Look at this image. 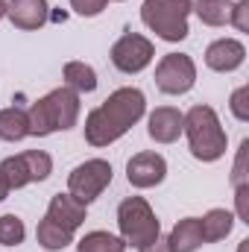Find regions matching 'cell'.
<instances>
[{"mask_svg": "<svg viewBox=\"0 0 249 252\" xmlns=\"http://www.w3.org/2000/svg\"><path fill=\"white\" fill-rule=\"evenodd\" d=\"M76 252H126V244H124L121 235L94 229V232H88L85 238H79Z\"/></svg>", "mask_w": 249, "mask_h": 252, "instance_id": "obj_21", "label": "cell"}, {"mask_svg": "<svg viewBox=\"0 0 249 252\" xmlns=\"http://www.w3.org/2000/svg\"><path fill=\"white\" fill-rule=\"evenodd\" d=\"M229 109H232V115H235L241 124H247L249 121V85H241V88L232 91V97H229Z\"/></svg>", "mask_w": 249, "mask_h": 252, "instance_id": "obj_23", "label": "cell"}, {"mask_svg": "<svg viewBox=\"0 0 249 252\" xmlns=\"http://www.w3.org/2000/svg\"><path fill=\"white\" fill-rule=\"evenodd\" d=\"M6 196H9V188H6V182H3V179H0V202H3V199H6Z\"/></svg>", "mask_w": 249, "mask_h": 252, "instance_id": "obj_29", "label": "cell"}, {"mask_svg": "<svg viewBox=\"0 0 249 252\" xmlns=\"http://www.w3.org/2000/svg\"><path fill=\"white\" fill-rule=\"evenodd\" d=\"M199 226H202V241L205 244H217V241H226L235 229V214L226 211V208H211L205 217H199Z\"/></svg>", "mask_w": 249, "mask_h": 252, "instance_id": "obj_16", "label": "cell"}, {"mask_svg": "<svg viewBox=\"0 0 249 252\" xmlns=\"http://www.w3.org/2000/svg\"><path fill=\"white\" fill-rule=\"evenodd\" d=\"M109 59L112 64L121 70V73H141L147 64L156 59V47H153V41L147 38V35H141V32H124L115 44H112V50H109Z\"/></svg>", "mask_w": 249, "mask_h": 252, "instance_id": "obj_9", "label": "cell"}, {"mask_svg": "<svg viewBox=\"0 0 249 252\" xmlns=\"http://www.w3.org/2000/svg\"><path fill=\"white\" fill-rule=\"evenodd\" d=\"M196 85V64L187 53H167L156 64V88L170 97H182Z\"/></svg>", "mask_w": 249, "mask_h": 252, "instance_id": "obj_8", "label": "cell"}, {"mask_svg": "<svg viewBox=\"0 0 249 252\" xmlns=\"http://www.w3.org/2000/svg\"><path fill=\"white\" fill-rule=\"evenodd\" d=\"M182 124H185V115L173 106H158L156 112H150L147 118V135L156 141V144H173L179 141L182 135Z\"/></svg>", "mask_w": 249, "mask_h": 252, "instance_id": "obj_13", "label": "cell"}, {"mask_svg": "<svg viewBox=\"0 0 249 252\" xmlns=\"http://www.w3.org/2000/svg\"><path fill=\"white\" fill-rule=\"evenodd\" d=\"M112 176H115V170H112V164L106 158H88V161H82V164H76L70 170L67 193L88 205L112 185Z\"/></svg>", "mask_w": 249, "mask_h": 252, "instance_id": "obj_7", "label": "cell"}, {"mask_svg": "<svg viewBox=\"0 0 249 252\" xmlns=\"http://www.w3.org/2000/svg\"><path fill=\"white\" fill-rule=\"evenodd\" d=\"M118 229H121L124 244L135 247V250H141L144 244H150L161 235V223L144 196H126L118 205Z\"/></svg>", "mask_w": 249, "mask_h": 252, "instance_id": "obj_5", "label": "cell"}, {"mask_svg": "<svg viewBox=\"0 0 249 252\" xmlns=\"http://www.w3.org/2000/svg\"><path fill=\"white\" fill-rule=\"evenodd\" d=\"M229 24H232L235 30H241V32H249V0L232 3V18H229Z\"/></svg>", "mask_w": 249, "mask_h": 252, "instance_id": "obj_27", "label": "cell"}, {"mask_svg": "<svg viewBox=\"0 0 249 252\" xmlns=\"http://www.w3.org/2000/svg\"><path fill=\"white\" fill-rule=\"evenodd\" d=\"M106 6H109V0H70V9L82 18H97Z\"/></svg>", "mask_w": 249, "mask_h": 252, "instance_id": "obj_26", "label": "cell"}, {"mask_svg": "<svg viewBox=\"0 0 249 252\" xmlns=\"http://www.w3.org/2000/svg\"><path fill=\"white\" fill-rule=\"evenodd\" d=\"M138 252H173V250H170V244H167V238H161V235H158L156 241H150V244H144V247H141Z\"/></svg>", "mask_w": 249, "mask_h": 252, "instance_id": "obj_28", "label": "cell"}, {"mask_svg": "<svg viewBox=\"0 0 249 252\" xmlns=\"http://www.w3.org/2000/svg\"><path fill=\"white\" fill-rule=\"evenodd\" d=\"M35 238H38L41 250H47V252H59V250H64V247H70V244H73V232L62 229V226H59V223H53L50 217H44V220L38 223Z\"/></svg>", "mask_w": 249, "mask_h": 252, "instance_id": "obj_20", "label": "cell"}, {"mask_svg": "<svg viewBox=\"0 0 249 252\" xmlns=\"http://www.w3.org/2000/svg\"><path fill=\"white\" fill-rule=\"evenodd\" d=\"M247 247H249V241H241V250L238 252H247Z\"/></svg>", "mask_w": 249, "mask_h": 252, "instance_id": "obj_31", "label": "cell"}, {"mask_svg": "<svg viewBox=\"0 0 249 252\" xmlns=\"http://www.w3.org/2000/svg\"><path fill=\"white\" fill-rule=\"evenodd\" d=\"M167 244L173 252H196L205 241H202V226H199V217H182L170 235H167Z\"/></svg>", "mask_w": 249, "mask_h": 252, "instance_id": "obj_15", "label": "cell"}, {"mask_svg": "<svg viewBox=\"0 0 249 252\" xmlns=\"http://www.w3.org/2000/svg\"><path fill=\"white\" fill-rule=\"evenodd\" d=\"M27 238V226L18 214H3L0 217V244L3 247H18Z\"/></svg>", "mask_w": 249, "mask_h": 252, "instance_id": "obj_22", "label": "cell"}, {"mask_svg": "<svg viewBox=\"0 0 249 252\" xmlns=\"http://www.w3.org/2000/svg\"><path fill=\"white\" fill-rule=\"evenodd\" d=\"M190 12H196L205 27H226L232 18V0H193Z\"/></svg>", "mask_w": 249, "mask_h": 252, "instance_id": "obj_19", "label": "cell"}, {"mask_svg": "<svg viewBox=\"0 0 249 252\" xmlns=\"http://www.w3.org/2000/svg\"><path fill=\"white\" fill-rule=\"evenodd\" d=\"M79 112H82V103H79V94L73 88H67V85L53 88L27 109L30 135L44 138V135H53V132H67V129L76 126Z\"/></svg>", "mask_w": 249, "mask_h": 252, "instance_id": "obj_2", "label": "cell"}, {"mask_svg": "<svg viewBox=\"0 0 249 252\" xmlns=\"http://www.w3.org/2000/svg\"><path fill=\"white\" fill-rule=\"evenodd\" d=\"M118 3H121V0H118Z\"/></svg>", "mask_w": 249, "mask_h": 252, "instance_id": "obj_32", "label": "cell"}, {"mask_svg": "<svg viewBox=\"0 0 249 252\" xmlns=\"http://www.w3.org/2000/svg\"><path fill=\"white\" fill-rule=\"evenodd\" d=\"M6 18L18 30H41L50 18V3L47 0H6Z\"/></svg>", "mask_w": 249, "mask_h": 252, "instance_id": "obj_12", "label": "cell"}, {"mask_svg": "<svg viewBox=\"0 0 249 252\" xmlns=\"http://www.w3.org/2000/svg\"><path fill=\"white\" fill-rule=\"evenodd\" d=\"M62 76H64V85L73 88L76 94H91L97 91V70L85 62H67L62 67Z\"/></svg>", "mask_w": 249, "mask_h": 252, "instance_id": "obj_18", "label": "cell"}, {"mask_svg": "<svg viewBox=\"0 0 249 252\" xmlns=\"http://www.w3.org/2000/svg\"><path fill=\"white\" fill-rule=\"evenodd\" d=\"M247 153H249V138L241 141V150H238V158H235V167H232V185H247Z\"/></svg>", "mask_w": 249, "mask_h": 252, "instance_id": "obj_24", "label": "cell"}, {"mask_svg": "<svg viewBox=\"0 0 249 252\" xmlns=\"http://www.w3.org/2000/svg\"><path fill=\"white\" fill-rule=\"evenodd\" d=\"M182 135L187 138V150L196 161H220L226 156L229 147V135L220 124L217 112L211 106H193L185 112V124H182Z\"/></svg>", "mask_w": 249, "mask_h": 252, "instance_id": "obj_3", "label": "cell"}, {"mask_svg": "<svg viewBox=\"0 0 249 252\" xmlns=\"http://www.w3.org/2000/svg\"><path fill=\"white\" fill-rule=\"evenodd\" d=\"M235 220L249 226V182L247 185H235Z\"/></svg>", "mask_w": 249, "mask_h": 252, "instance_id": "obj_25", "label": "cell"}, {"mask_svg": "<svg viewBox=\"0 0 249 252\" xmlns=\"http://www.w3.org/2000/svg\"><path fill=\"white\" fill-rule=\"evenodd\" d=\"M147 115V97L141 88H118L112 91L94 112L85 118V141L97 150L121 141L132 126Z\"/></svg>", "mask_w": 249, "mask_h": 252, "instance_id": "obj_1", "label": "cell"}, {"mask_svg": "<svg viewBox=\"0 0 249 252\" xmlns=\"http://www.w3.org/2000/svg\"><path fill=\"white\" fill-rule=\"evenodd\" d=\"M126 179L129 185L138 190L156 188L167 179V158L156 150H144V153H135L129 161H126Z\"/></svg>", "mask_w": 249, "mask_h": 252, "instance_id": "obj_10", "label": "cell"}, {"mask_svg": "<svg viewBox=\"0 0 249 252\" xmlns=\"http://www.w3.org/2000/svg\"><path fill=\"white\" fill-rule=\"evenodd\" d=\"M6 18V0H0V21Z\"/></svg>", "mask_w": 249, "mask_h": 252, "instance_id": "obj_30", "label": "cell"}, {"mask_svg": "<svg viewBox=\"0 0 249 252\" xmlns=\"http://www.w3.org/2000/svg\"><path fill=\"white\" fill-rule=\"evenodd\" d=\"M53 173V158L44 150H24L0 161V179L9 190H21L32 182H44Z\"/></svg>", "mask_w": 249, "mask_h": 252, "instance_id": "obj_6", "label": "cell"}, {"mask_svg": "<svg viewBox=\"0 0 249 252\" xmlns=\"http://www.w3.org/2000/svg\"><path fill=\"white\" fill-rule=\"evenodd\" d=\"M247 62V47L238 38H217L205 47V64L214 73H232Z\"/></svg>", "mask_w": 249, "mask_h": 252, "instance_id": "obj_11", "label": "cell"}, {"mask_svg": "<svg viewBox=\"0 0 249 252\" xmlns=\"http://www.w3.org/2000/svg\"><path fill=\"white\" fill-rule=\"evenodd\" d=\"M27 135H30V121H27V112L24 109H18V106L0 109V141L18 144Z\"/></svg>", "mask_w": 249, "mask_h": 252, "instance_id": "obj_17", "label": "cell"}, {"mask_svg": "<svg viewBox=\"0 0 249 252\" xmlns=\"http://www.w3.org/2000/svg\"><path fill=\"white\" fill-rule=\"evenodd\" d=\"M190 9H193V0H144L141 3V21L161 41L179 44L190 32V27H187Z\"/></svg>", "mask_w": 249, "mask_h": 252, "instance_id": "obj_4", "label": "cell"}, {"mask_svg": "<svg viewBox=\"0 0 249 252\" xmlns=\"http://www.w3.org/2000/svg\"><path fill=\"white\" fill-rule=\"evenodd\" d=\"M44 217H50L53 223H59L62 229H67V232L76 235V229H79V226L85 223V217H88V205L79 202V199L70 196V193H56V196L50 199Z\"/></svg>", "mask_w": 249, "mask_h": 252, "instance_id": "obj_14", "label": "cell"}]
</instances>
